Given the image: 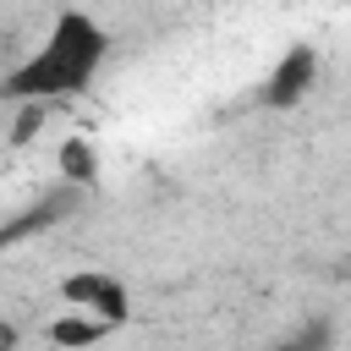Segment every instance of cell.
Listing matches in <instances>:
<instances>
[{
    "instance_id": "1",
    "label": "cell",
    "mask_w": 351,
    "mask_h": 351,
    "mask_svg": "<svg viewBox=\"0 0 351 351\" xmlns=\"http://www.w3.org/2000/svg\"><path fill=\"white\" fill-rule=\"evenodd\" d=\"M110 60V33L104 22H93L88 11H60L44 33V44L16 60L0 77V99L11 104H55V99H77L93 88V77Z\"/></svg>"
},
{
    "instance_id": "2",
    "label": "cell",
    "mask_w": 351,
    "mask_h": 351,
    "mask_svg": "<svg viewBox=\"0 0 351 351\" xmlns=\"http://www.w3.org/2000/svg\"><path fill=\"white\" fill-rule=\"evenodd\" d=\"M60 302H66L71 313H88V318L110 324V329L132 324V291H126V280L110 274V269H77V274H66V280H60Z\"/></svg>"
},
{
    "instance_id": "3",
    "label": "cell",
    "mask_w": 351,
    "mask_h": 351,
    "mask_svg": "<svg viewBox=\"0 0 351 351\" xmlns=\"http://www.w3.org/2000/svg\"><path fill=\"white\" fill-rule=\"evenodd\" d=\"M318 71H324L318 44H307V38L302 44H285V55L258 82V104L263 110H296V104H307V93L318 88Z\"/></svg>"
},
{
    "instance_id": "4",
    "label": "cell",
    "mask_w": 351,
    "mask_h": 351,
    "mask_svg": "<svg viewBox=\"0 0 351 351\" xmlns=\"http://www.w3.org/2000/svg\"><path fill=\"white\" fill-rule=\"evenodd\" d=\"M77 208H82V192L60 181L49 197L27 203V208H22L11 225H0V252H5V247H16V241H27V236H44L49 225H60V219H66V214H77Z\"/></svg>"
},
{
    "instance_id": "5",
    "label": "cell",
    "mask_w": 351,
    "mask_h": 351,
    "mask_svg": "<svg viewBox=\"0 0 351 351\" xmlns=\"http://www.w3.org/2000/svg\"><path fill=\"white\" fill-rule=\"evenodd\" d=\"M55 176H60L66 186H77V192H88V186L99 181V148H93L88 132H71V137L55 148Z\"/></svg>"
},
{
    "instance_id": "6",
    "label": "cell",
    "mask_w": 351,
    "mask_h": 351,
    "mask_svg": "<svg viewBox=\"0 0 351 351\" xmlns=\"http://www.w3.org/2000/svg\"><path fill=\"white\" fill-rule=\"evenodd\" d=\"M104 335H115V329L99 324V318H88V313H60V318L49 324V340H55L60 351H88V346H99Z\"/></svg>"
},
{
    "instance_id": "7",
    "label": "cell",
    "mask_w": 351,
    "mask_h": 351,
    "mask_svg": "<svg viewBox=\"0 0 351 351\" xmlns=\"http://www.w3.org/2000/svg\"><path fill=\"white\" fill-rule=\"evenodd\" d=\"M329 346H335V324H329V318H313V324H307V335L285 340L280 351H329Z\"/></svg>"
},
{
    "instance_id": "8",
    "label": "cell",
    "mask_w": 351,
    "mask_h": 351,
    "mask_svg": "<svg viewBox=\"0 0 351 351\" xmlns=\"http://www.w3.org/2000/svg\"><path fill=\"white\" fill-rule=\"evenodd\" d=\"M44 115H49V104H22L16 110V126H11V143H33L38 126H44Z\"/></svg>"
},
{
    "instance_id": "9",
    "label": "cell",
    "mask_w": 351,
    "mask_h": 351,
    "mask_svg": "<svg viewBox=\"0 0 351 351\" xmlns=\"http://www.w3.org/2000/svg\"><path fill=\"white\" fill-rule=\"evenodd\" d=\"M0 351H16V324H0Z\"/></svg>"
}]
</instances>
